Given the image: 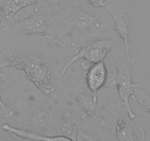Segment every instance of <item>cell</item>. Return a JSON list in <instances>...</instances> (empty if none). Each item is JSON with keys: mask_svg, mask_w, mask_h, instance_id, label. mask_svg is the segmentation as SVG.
<instances>
[{"mask_svg": "<svg viewBox=\"0 0 150 141\" xmlns=\"http://www.w3.org/2000/svg\"><path fill=\"white\" fill-rule=\"evenodd\" d=\"M51 0H4L0 4V33L3 28L13 21V17L28 6L43 4Z\"/></svg>", "mask_w": 150, "mask_h": 141, "instance_id": "cell-9", "label": "cell"}, {"mask_svg": "<svg viewBox=\"0 0 150 141\" xmlns=\"http://www.w3.org/2000/svg\"><path fill=\"white\" fill-rule=\"evenodd\" d=\"M104 87L105 95L112 112L117 140L120 141L144 140V129L135 123L130 118L119 97L115 84L106 82Z\"/></svg>", "mask_w": 150, "mask_h": 141, "instance_id": "cell-4", "label": "cell"}, {"mask_svg": "<svg viewBox=\"0 0 150 141\" xmlns=\"http://www.w3.org/2000/svg\"><path fill=\"white\" fill-rule=\"evenodd\" d=\"M0 111L7 118H12L15 115L14 110L12 108H10V107H8L7 104H4V101L1 99V95H0Z\"/></svg>", "mask_w": 150, "mask_h": 141, "instance_id": "cell-14", "label": "cell"}, {"mask_svg": "<svg viewBox=\"0 0 150 141\" xmlns=\"http://www.w3.org/2000/svg\"><path fill=\"white\" fill-rule=\"evenodd\" d=\"M29 126L33 132L46 135L51 130V120L48 106L42 101L40 104L34 107L29 115Z\"/></svg>", "mask_w": 150, "mask_h": 141, "instance_id": "cell-10", "label": "cell"}, {"mask_svg": "<svg viewBox=\"0 0 150 141\" xmlns=\"http://www.w3.org/2000/svg\"><path fill=\"white\" fill-rule=\"evenodd\" d=\"M131 98L138 102L145 111L150 113V95L140 83L134 84V94Z\"/></svg>", "mask_w": 150, "mask_h": 141, "instance_id": "cell-13", "label": "cell"}, {"mask_svg": "<svg viewBox=\"0 0 150 141\" xmlns=\"http://www.w3.org/2000/svg\"><path fill=\"white\" fill-rule=\"evenodd\" d=\"M117 41L115 38H100L85 41L63 68L62 75L65 73L71 65L81 59L83 60L81 66L84 70H87L92 64L104 61L117 45Z\"/></svg>", "mask_w": 150, "mask_h": 141, "instance_id": "cell-6", "label": "cell"}, {"mask_svg": "<svg viewBox=\"0 0 150 141\" xmlns=\"http://www.w3.org/2000/svg\"><path fill=\"white\" fill-rule=\"evenodd\" d=\"M86 82L87 88L94 93L104 88L108 79V69L104 61L92 64L87 69Z\"/></svg>", "mask_w": 150, "mask_h": 141, "instance_id": "cell-11", "label": "cell"}, {"mask_svg": "<svg viewBox=\"0 0 150 141\" xmlns=\"http://www.w3.org/2000/svg\"><path fill=\"white\" fill-rule=\"evenodd\" d=\"M1 129L4 132L16 137L21 140H38V141H51V140H72L70 137L65 135H42L33 131L26 129H19L14 127L7 123H4L1 126Z\"/></svg>", "mask_w": 150, "mask_h": 141, "instance_id": "cell-12", "label": "cell"}, {"mask_svg": "<svg viewBox=\"0 0 150 141\" xmlns=\"http://www.w3.org/2000/svg\"><path fill=\"white\" fill-rule=\"evenodd\" d=\"M66 93L79 110L85 113L97 126H105L106 123L98 106L97 93L92 92L88 88H76L68 86Z\"/></svg>", "mask_w": 150, "mask_h": 141, "instance_id": "cell-7", "label": "cell"}, {"mask_svg": "<svg viewBox=\"0 0 150 141\" xmlns=\"http://www.w3.org/2000/svg\"><path fill=\"white\" fill-rule=\"evenodd\" d=\"M104 9L109 13L110 17L112 19L114 29L122 41L125 51L130 54L132 28L129 11L123 6L108 3Z\"/></svg>", "mask_w": 150, "mask_h": 141, "instance_id": "cell-8", "label": "cell"}, {"mask_svg": "<svg viewBox=\"0 0 150 141\" xmlns=\"http://www.w3.org/2000/svg\"><path fill=\"white\" fill-rule=\"evenodd\" d=\"M6 86L5 79H4V75L2 72L0 71V92L4 89V87Z\"/></svg>", "mask_w": 150, "mask_h": 141, "instance_id": "cell-16", "label": "cell"}, {"mask_svg": "<svg viewBox=\"0 0 150 141\" xmlns=\"http://www.w3.org/2000/svg\"><path fill=\"white\" fill-rule=\"evenodd\" d=\"M89 6L74 4L64 10H59L56 21H59L63 35L61 41L79 49L85 41L100 38V35L109 33L114 29L112 19L101 16Z\"/></svg>", "mask_w": 150, "mask_h": 141, "instance_id": "cell-2", "label": "cell"}, {"mask_svg": "<svg viewBox=\"0 0 150 141\" xmlns=\"http://www.w3.org/2000/svg\"><path fill=\"white\" fill-rule=\"evenodd\" d=\"M58 1L59 0H51L35 6L33 14L18 21H13L3 28L1 33L21 35L50 34L48 27L58 16L59 10Z\"/></svg>", "mask_w": 150, "mask_h": 141, "instance_id": "cell-3", "label": "cell"}, {"mask_svg": "<svg viewBox=\"0 0 150 141\" xmlns=\"http://www.w3.org/2000/svg\"><path fill=\"white\" fill-rule=\"evenodd\" d=\"M87 5L92 8H100L105 7L107 3L105 0H86Z\"/></svg>", "mask_w": 150, "mask_h": 141, "instance_id": "cell-15", "label": "cell"}, {"mask_svg": "<svg viewBox=\"0 0 150 141\" xmlns=\"http://www.w3.org/2000/svg\"><path fill=\"white\" fill-rule=\"evenodd\" d=\"M0 38V68L11 67L24 72L25 85L32 82L43 94L58 87L62 53L70 46L51 34L21 35L2 34Z\"/></svg>", "mask_w": 150, "mask_h": 141, "instance_id": "cell-1", "label": "cell"}, {"mask_svg": "<svg viewBox=\"0 0 150 141\" xmlns=\"http://www.w3.org/2000/svg\"><path fill=\"white\" fill-rule=\"evenodd\" d=\"M112 56L116 68L115 80L117 93L130 118L134 120L136 115L130 104V98L134 94L135 83L132 79L134 60L130 54L126 53L124 47L116 48Z\"/></svg>", "mask_w": 150, "mask_h": 141, "instance_id": "cell-5", "label": "cell"}]
</instances>
